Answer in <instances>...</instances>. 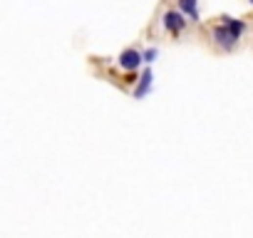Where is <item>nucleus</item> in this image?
Returning <instances> with one entry per match:
<instances>
[{"mask_svg": "<svg viewBox=\"0 0 253 238\" xmlns=\"http://www.w3.org/2000/svg\"><path fill=\"white\" fill-rule=\"evenodd\" d=\"M199 0H179V10L184 15H189L191 20H199Z\"/></svg>", "mask_w": 253, "mask_h": 238, "instance_id": "39448f33", "label": "nucleus"}, {"mask_svg": "<svg viewBox=\"0 0 253 238\" xmlns=\"http://www.w3.org/2000/svg\"><path fill=\"white\" fill-rule=\"evenodd\" d=\"M149 87H152V70H144V74L139 77V85H137V90H134V97L139 99V97H144L149 92Z\"/></svg>", "mask_w": 253, "mask_h": 238, "instance_id": "20e7f679", "label": "nucleus"}, {"mask_svg": "<svg viewBox=\"0 0 253 238\" xmlns=\"http://www.w3.org/2000/svg\"><path fill=\"white\" fill-rule=\"evenodd\" d=\"M141 62H144V60H141V52H137L134 48H129V50H124V52L119 55V65H122L124 70H137Z\"/></svg>", "mask_w": 253, "mask_h": 238, "instance_id": "f257e3e1", "label": "nucleus"}, {"mask_svg": "<svg viewBox=\"0 0 253 238\" xmlns=\"http://www.w3.org/2000/svg\"><path fill=\"white\" fill-rule=\"evenodd\" d=\"M157 55H159V52H157L154 48H149L147 52H144V55H141V60H144V62H154V60H157Z\"/></svg>", "mask_w": 253, "mask_h": 238, "instance_id": "0eeeda50", "label": "nucleus"}, {"mask_svg": "<svg viewBox=\"0 0 253 238\" xmlns=\"http://www.w3.org/2000/svg\"><path fill=\"white\" fill-rule=\"evenodd\" d=\"M224 25L229 27V32H231L236 40H238V37H241V32L246 30V25H243L241 20H231V18H224Z\"/></svg>", "mask_w": 253, "mask_h": 238, "instance_id": "423d86ee", "label": "nucleus"}, {"mask_svg": "<svg viewBox=\"0 0 253 238\" xmlns=\"http://www.w3.org/2000/svg\"><path fill=\"white\" fill-rule=\"evenodd\" d=\"M213 37H216V43H219L224 50H231V48H233V43H236V37L229 32V27H226V25H219V27H216V30H213Z\"/></svg>", "mask_w": 253, "mask_h": 238, "instance_id": "f03ea898", "label": "nucleus"}, {"mask_svg": "<svg viewBox=\"0 0 253 238\" xmlns=\"http://www.w3.org/2000/svg\"><path fill=\"white\" fill-rule=\"evenodd\" d=\"M251 3H253V0H251Z\"/></svg>", "mask_w": 253, "mask_h": 238, "instance_id": "6e6552de", "label": "nucleus"}, {"mask_svg": "<svg viewBox=\"0 0 253 238\" xmlns=\"http://www.w3.org/2000/svg\"><path fill=\"white\" fill-rule=\"evenodd\" d=\"M184 18H182V13H176V10H169L166 15H164V27L166 30H174V32H179V30H184Z\"/></svg>", "mask_w": 253, "mask_h": 238, "instance_id": "7ed1b4c3", "label": "nucleus"}]
</instances>
